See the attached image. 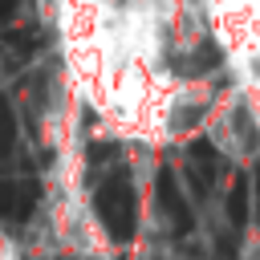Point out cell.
<instances>
[{
  "instance_id": "6da1fadb",
  "label": "cell",
  "mask_w": 260,
  "mask_h": 260,
  "mask_svg": "<svg viewBox=\"0 0 260 260\" xmlns=\"http://www.w3.org/2000/svg\"><path fill=\"white\" fill-rule=\"evenodd\" d=\"M93 207H98V219H102V228L110 232L114 244H126V240L134 236V228H138V199H134V183H130L122 171L110 175V179L98 187Z\"/></svg>"
},
{
  "instance_id": "7a4b0ae2",
  "label": "cell",
  "mask_w": 260,
  "mask_h": 260,
  "mask_svg": "<svg viewBox=\"0 0 260 260\" xmlns=\"http://www.w3.org/2000/svg\"><path fill=\"white\" fill-rule=\"evenodd\" d=\"M154 199H158V211L171 219V228H175L179 236H187V232L195 228V215H191L187 195L179 191V179H175V171H171V167H162V171H158V179H154Z\"/></svg>"
},
{
  "instance_id": "3957f363",
  "label": "cell",
  "mask_w": 260,
  "mask_h": 260,
  "mask_svg": "<svg viewBox=\"0 0 260 260\" xmlns=\"http://www.w3.org/2000/svg\"><path fill=\"white\" fill-rule=\"evenodd\" d=\"M187 175H191V187L199 195H207L215 187V175H219V150L207 142V138H195L187 146Z\"/></svg>"
},
{
  "instance_id": "277c9868",
  "label": "cell",
  "mask_w": 260,
  "mask_h": 260,
  "mask_svg": "<svg viewBox=\"0 0 260 260\" xmlns=\"http://www.w3.org/2000/svg\"><path fill=\"white\" fill-rule=\"evenodd\" d=\"M37 195H41L37 183L0 179V215H4V219H28V211L37 207Z\"/></svg>"
},
{
  "instance_id": "5b68a950",
  "label": "cell",
  "mask_w": 260,
  "mask_h": 260,
  "mask_svg": "<svg viewBox=\"0 0 260 260\" xmlns=\"http://www.w3.org/2000/svg\"><path fill=\"white\" fill-rule=\"evenodd\" d=\"M248 215H252V179L236 175L232 179V191H228V223L240 232L248 223Z\"/></svg>"
},
{
  "instance_id": "8992f818",
  "label": "cell",
  "mask_w": 260,
  "mask_h": 260,
  "mask_svg": "<svg viewBox=\"0 0 260 260\" xmlns=\"http://www.w3.org/2000/svg\"><path fill=\"white\" fill-rule=\"evenodd\" d=\"M41 41H45V37H41L37 28H12V32H4V45H8L16 57H32V53L41 49Z\"/></svg>"
},
{
  "instance_id": "52a82bcc",
  "label": "cell",
  "mask_w": 260,
  "mask_h": 260,
  "mask_svg": "<svg viewBox=\"0 0 260 260\" xmlns=\"http://www.w3.org/2000/svg\"><path fill=\"white\" fill-rule=\"evenodd\" d=\"M16 142V114L8 106V98H0V154H8Z\"/></svg>"
},
{
  "instance_id": "ba28073f",
  "label": "cell",
  "mask_w": 260,
  "mask_h": 260,
  "mask_svg": "<svg viewBox=\"0 0 260 260\" xmlns=\"http://www.w3.org/2000/svg\"><path fill=\"white\" fill-rule=\"evenodd\" d=\"M20 8V0H0V24L4 20H12V12Z\"/></svg>"
},
{
  "instance_id": "9c48e42d",
  "label": "cell",
  "mask_w": 260,
  "mask_h": 260,
  "mask_svg": "<svg viewBox=\"0 0 260 260\" xmlns=\"http://www.w3.org/2000/svg\"><path fill=\"white\" fill-rule=\"evenodd\" d=\"M252 183H256V199H260V162H256V175H252Z\"/></svg>"
}]
</instances>
